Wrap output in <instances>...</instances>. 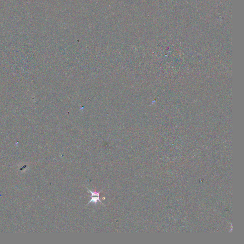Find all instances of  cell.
<instances>
[{"mask_svg": "<svg viewBox=\"0 0 244 244\" xmlns=\"http://www.w3.org/2000/svg\"><path fill=\"white\" fill-rule=\"evenodd\" d=\"M86 188L88 190L89 192H90V193H91V200L89 202H88L87 205H88V204H90V203H91L92 202H93L94 204H97V202L98 201H99L100 203L101 204H103V203H102V202L99 199L100 193L103 191L102 190H101L99 192H93V191H92L91 190H90L89 189H88L87 187H86Z\"/></svg>", "mask_w": 244, "mask_h": 244, "instance_id": "cell-1", "label": "cell"}]
</instances>
